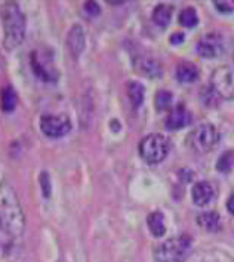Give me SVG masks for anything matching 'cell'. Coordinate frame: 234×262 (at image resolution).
Masks as SVG:
<instances>
[{
	"label": "cell",
	"mask_w": 234,
	"mask_h": 262,
	"mask_svg": "<svg viewBox=\"0 0 234 262\" xmlns=\"http://www.w3.org/2000/svg\"><path fill=\"white\" fill-rule=\"evenodd\" d=\"M24 227L26 218L15 190L11 185H2L0 187V230L12 238H18L23 236Z\"/></svg>",
	"instance_id": "cell-1"
},
{
	"label": "cell",
	"mask_w": 234,
	"mask_h": 262,
	"mask_svg": "<svg viewBox=\"0 0 234 262\" xmlns=\"http://www.w3.org/2000/svg\"><path fill=\"white\" fill-rule=\"evenodd\" d=\"M3 26V48L11 52L17 49L26 37V17L17 2H3L0 6Z\"/></svg>",
	"instance_id": "cell-2"
},
{
	"label": "cell",
	"mask_w": 234,
	"mask_h": 262,
	"mask_svg": "<svg viewBox=\"0 0 234 262\" xmlns=\"http://www.w3.org/2000/svg\"><path fill=\"white\" fill-rule=\"evenodd\" d=\"M191 250V237L178 236L163 241L156 250L157 262H184Z\"/></svg>",
	"instance_id": "cell-3"
},
{
	"label": "cell",
	"mask_w": 234,
	"mask_h": 262,
	"mask_svg": "<svg viewBox=\"0 0 234 262\" xmlns=\"http://www.w3.org/2000/svg\"><path fill=\"white\" fill-rule=\"evenodd\" d=\"M169 148L171 144L166 136L160 133H151L141 141L139 154L147 163L156 164L166 158V156L169 154Z\"/></svg>",
	"instance_id": "cell-4"
},
{
	"label": "cell",
	"mask_w": 234,
	"mask_h": 262,
	"mask_svg": "<svg viewBox=\"0 0 234 262\" xmlns=\"http://www.w3.org/2000/svg\"><path fill=\"white\" fill-rule=\"evenodd\" d=\"M218 142H219V132L210 123L200 125L191 133V144L200 153H209V151H212L218 145Z\"/></svg>",
	"instance_id": "cell-5"
},
{
	"label": "cell",
	"mask_w": 234,
	"mask_h": 262,
	"mask_svg": "<svg viewBox=\"0 0 234 262\" xmlns=\"http://www.w3.org/2000/svg\"><path fill=\"white\" fill-rule=\"evenodd\" d=\"M40 131L49 138H61L71 131V122L65 114H45L40 117Z\"/></svg>",
	"instance_id": "cell-6"
},
{
	"label": "cell",
	"mask_w": 234,
	"mask_h": 262,
	"mask_svg": "<svg viewBox=\"0 0 234 262\" xmlns=\"http://www.w3.org/2000/svg\"><path fill=\"white\" fill-rule=\"evenodd\" d=\"M212 89L225 100H234V73L231 68L221 67L213 73Z\"/></svg>",
	"instance_id": "cell-7"
},
{
	"label": "cell",
	"mask_w": 234,
	"mask_h": 262,
	"mask_svg": "<svg viewBox=\"0 0 234 262\" xmlns=\"http://www.w3.org/2000/svg\"><path fill=\"white\" fill-rule=\"evenodd\" d=\"M197 52L203 58H216L222 52V37L216 33L205 34L197 43Z\"/></svg>",
	"instance_id": "cell-8"
},
{
	"label": "cell",
	"mask_w": 234,
	"mask_h": 262,
	"mask_svg": "<svg viewBox=\"0 0 234 262\" xmlns=\"http://www.w3.org/2000/svg\"><path fill=\"white\" fill-rule=\"evenodd\" d=\"M67 46L74 58L82 55V52L85 51V46H86V36H85L82 26L76 24L70 28V31L67 34Z\"/></svg>",
	"instance_id": "cell-9"
},
{
	"label": "cell",
	"mask_w": 234,
	"mask_h": 262,
	"mask_svg": "<svg viewBox=\"0 0 234 262\" xmlns=\"http://www.w3.org/2000/svg\"><path fill=\"white\" fill-rule=\"evenodd\" d=\"M31 67H33V70H34V73L40 77V79H43V80H46V81H51V80H56V70L53 68V65L52 64H49L48 62V59H45V58H42L40 56V53H39V51H34L33 53H31Z\"/></svg>",
	"instance_id": "cell-10"
},
{
	"label": "cell",
	"mask_w": 234,
	"mask_h": 262,
	"mask_svg": "<svg viewBox=\"0 0 234 262\" xmlns=\"http://www.w3.org/2000/svg\"><path fill=\"white\" fill-rule=\"evenodd\" d=\"M191 122V114L190 111L184 107V105H177L175 108H172L166 117V128L169 131H178L187 125H190Z\"/></svg>",
	"instance_id": "cell-11"
},
{
	"label": "cell",
	"mask_w": 234,
	"mask_h": 262,
	"mask_svg": "<svg viewBox=\"0 0 234 262\" xmlns=\"http://www.w3.org/2000/svg\"><path fill=\"white\" fill-rule=\"evenodd\" d=\"M191 196L197 206H206L213 199V188L208 181H200L194 184Z\"/></svg>",
	"instance_id": "cell-12"
},
{
	"label": "cell",
	"mask_w": 234,
	"mask_h": 262,
	"mask_svg": "<svg viewBox=\"0 0 234 262\" xmlns=\"http://www.w3.org/2000/svg\"><path fill=\"white\" fill-rule=\"evenodd\" d=\"M163 218L165 216L160 212H153L147 218L148 228H150V231H151V234L154 237H162L166 233V227H165V219Z\"/></svg>",
	"instance_id": "cell-13"
},
{
	"label": "cell",
	"mask_w": 234,
	"mask_h": 262,
	"mask_svg": "<svg viewBox=\"0 0 234 262\" xmlns=\"http://www.w3.org/2000/svg\"><path fill=\"white\" fill-rule=\"evenodd\" d=\"M177 77L182 83H191L199 77V68L193 62H181L177 68Z\"/></svg>",
	"instance_id": "cell-14"
},
{
	"label": "cell",
	"mask_w": 234,
	"mask_h": 262,
	"mask_svg": "<svg viewBox=\"0 0 234 262\" xmlns=\"http://www.w3.org/2000/svg\"><path fill=\"white\" fill-rule=\"evenodd\" d=\"M197 224L208 233H215L219 230V215L216 212H205L197 216Z\"/></svg>",
	"instance_id": "cell-15"
},
{
	"label": "cell",
	"mask_w": 234,
	"mask_h": 262,
	"mask_svg": "<svg viewBox=\"0 0 234 262\" xmlns=\"http://www.w3.org/2000/svg\"><path fill=\"white\" fill-rule=\"evenodd\" d=\"M172 18V8L168 5H159L154 8L153 12V21L159 27H168Z\"/></svg>",
	"instance_id": "cell-16"
},
{
	"label": "cell",
	"mask_w": 234,
	"mask_h": 262,
	"mask_svg": "<svg viewBox=\"0 0 234 262\" xmlns=\"http://www.w3.org/2000/svg\"><path fill=\"white\" fill-rule=\"evenodd\" d=\"M144 86L138 81H130L129 86H128V95H129V100L133 105V108H138L142 101H144Z\"/></svg>",
	"instance_id": "cell-17"
},
{
	"label": "cell",
	"mask_w": 234,
	"mask_h": 262,
	"mask_svg": "<svg viewBox=\"0 0 234 262\" xmlns=\"http://www.w3.org/2000/svg\"><path fill=\"white\" fill-rule=\"evenodd\" d=\"M18 98L15 91L12 89V86H6L2 91V110L5 113H12L17 107Z\"/></svg>",
	"instance_id": "cell-18"
},
{
	"label": "cell",
	"mask_w": 234,
	"mask_h": 262,
	"mask_svg": "<svg viewBox=\"0 0 234 262\" xmlns=\"http://www.w3.org/2000/svg\"><path fill=\"white\" fill-rule=\"evenodd\" d=\"M199 23V18H197V14L193 8H185L181 15H180V24L187 27V28H193L196 27Z\"/></svg>",
	"instance_id": "cell-19"
},
{
	"label": "cell",
	"mask_w": 234,
	"mask_h": 262,
	"mask_svg": "<svg viewBox=\"0 0 234 262\" xmlns=\"http://www.w3.org/2000/svg\"><path fill=\"white\" fill-rule=\"evenodd\" d=\"M141 71H144L148 77H159V74L162 73V70H160V65L156 62V61H153V59H150V58H147V59H141Z\"/></svg>",
	"instance_id": "cell-20"
},
{
	"label": "cell",
	"mask_w": 234,
	"mask_h": 262,
	"mask_svg": "<svg viewBox=\"0 0 234 262\" xmlns=\"http://www.w3.org/2000/svg\"><path fill=\"white\" fill-rule=\"evenodd\" d=\"M233 164H234V153H233V151H225V153H222L221 157L218 158V161H216V169H218L219 172L227 173V172L231 170Z\"/></svg>",
	"instance_id": "cell-21"
},
{
	"label": "cell",
	"mask_w": 234,
	"mask_h": 262,
	"mask_svg": "<svg viewBox=\"0 0 234 262\" xmlns=\"http://www.w3.org/2000/svg\"><path fill=\"white\" fill-rule=\"evenodd\" d=\"M172 94L168 92V91H160L157 92V95H156V108H157L159 111L162 110H168L172 104Z\"/></svg>",
	"instance_id": "cell-22"
},
{
	"label": "cell",
	"mask_w": 234,
	"mask_h": 262,
	"mask_svg": "<svg viewBox=\"0 0 234 262\" xmlns=\"http://www.w3.org/2000/svg\"><path fill=\"white\" fill-rule=\"evenodd\" d=\"M39 184H40V188H42V193L46 199L51 197V193H52V185H51V177L48 172H42L40 177H39Z\"/></svg>",
	"instance_id": "cell-23"
},
{
	"label": "cell",
	"mask_w": 234,
	"mask_h": 262,
	"mask_svg": "<svg viewBox=\"0 0 234 262\" xmlns=\"http://www.w3.org/2000/svg\"><path fill=\"white\" fill-rule=\"evenodd\" d=\"M85 11H86V14L91 15V17H98L100 12H101V8H100V5L95 3V2H86V3H85Z\"/></svg>",
	"instance_id": "cell-24"
},
{
	"label": "cell",
	"mask_w": 234,
	"mask_h": 262,
	"mask_svg": "<svg viewBox=\"0 0 234 262\" xmlns=\"http://www.w3.org/2000/svg\"><path fill=\"white\" fill-rule=\"evenodd\" d=\"M215 6L222 14H230L234 11V3H231V2H215Z\"/></svg>",
	"instance_id": "cell-25"
},
{
	"label": "cell",
	"mask_w": 234,
	"mask_h": 262,
	"mask_svg": "<svg viewBox=\"0 0 234 262\" xmlns=\"http://www.w3.org/2000/svg\"><path fill=\"white\" fill-rule=\"evenodd\" d=\"M182 39H184V34H182V33H177V34H174V36L171 37V43H172V45H180V43L182 42Z\"/></svg>",
	"instance_id": "cell-26"
},
{
	"label": "cell",
	"mask_w": 234,
	"mask_h": 262,
	"mask_svg": "<svg viewBox=\"0 0 234 262\" xmlns=\"http://www.w3.org/2000/svg\"><path fill=\"white\" fill-rule=\"evenodd\" d=\"M227 209L230 210V213L234 215V194L230 196V199H228V202H227Z\"/></svg>",
	"instance_id": "cell-27"
}]
</instances>
